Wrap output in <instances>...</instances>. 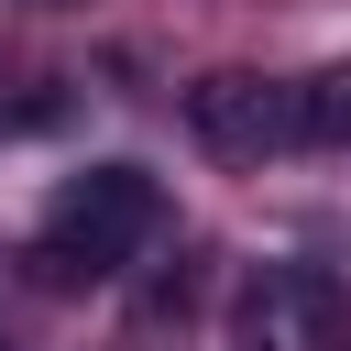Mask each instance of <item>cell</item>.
Instances as JSON below:
<instances>
[{
  "instance_id": "1",
  "label": "cell",
  "mask_w": 351,
  "mask_h": 351,
  "mask_svg": "<svg viewBox=\"0 0 351 351\" xmlns=\"http://www.w3.org/2000/svg\"><path fill=\"white\" fill-rule=\"evenodd\" d=\"M154 230H165V186H154L143 165H88V176L55 186V219H44V241H33V285H44V296L110 285Z\"/></svg>"
},
{
  "instance_id": "2",
  "label": "cell",
  "mask_w": 351,
  "mask_h": 351,
  "mask_svg": "<svg viewBox=\"0 0 351 351\" xmlns=\"http://www.w3.org/2000/svg\"><path fill=\"white\" fill-rule=\"evenodd\" d=\"M186 132L208 143V154H274V143H296V88H263L252 66H208L197 88H186Z\"/></svg>"
},
{
  "instance_id": "3",
  "label": "cell",
  "mask_w": 351,
  "mask_h": 351,
  "mask_svg": "<svg viewBox=\"0 0 351 351\" xmlns=\"http://www.w3.org/2000/svg\"><path fill=\"white\" fill-rule=\"evenodd\" d=\"M296 143H351V66L296 88Z\"/></svg>"
}]
</instances>
